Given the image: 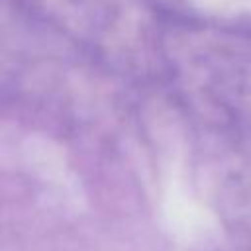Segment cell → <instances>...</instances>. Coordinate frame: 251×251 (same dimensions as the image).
Segmentation results:
<instances>
[]
</instances>
